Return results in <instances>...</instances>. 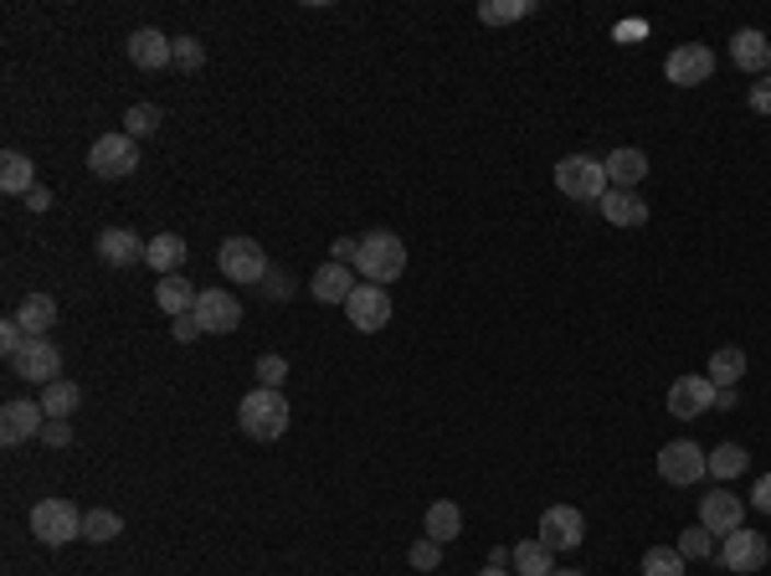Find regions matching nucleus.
Here are the masks:
<instances>
[{
    "label": "nucleus",
    "mask_w": 771,
    "mask_h": 576,
    "mask_svg": "<svg viewBox=\"0 0 771 576\" xmlns=\"http://www.w3.org/2000/svg\"><path fill=\"white\" fill-rule=\"evenodd\" d=\"M135 165H139V145L124 135V129L93 139V150H88V170H93L99 181H124V175H135Z\"/></svg>",
    "instance_id": "6"
},
{
    "label": "nucleus",
    "mask_w": 771,
    "mask_h": 576,
    "mask_svg": "<svg viewBox=\"0 0 771 576\" xmlns=\"http://www.w3.org/2000/svg\"><path fill=\"white\" fill-rule=\"evenodd\" d=\"M355 268H360L366 284H396L406 273V242L396 232H366L360 253H355Z\"/></svg>",
    "instance_id": "2"
},
{
    "label": "nucleus",
    "mask_w": 771,
    "mask_h": 576,
    "mask_svg": "<svg viewBox=\"0 0 771 576\" xmlns=\"http://www.w3.org/2000/svg\"><path fill=\"white\" fill-rule=\"evenodd\" d=\"M26 206H32V211H47V206H51V191H47V186H36L32 196H26Z\"/></svg>",
    "instance_id": "48"
},
{
    "label": "nucleus",
    "mask_w": 771,
    "mask_h": 576,
    "mask_svg": "<svg viewBox=\"0 0 771 576\" xmlns=\"http://www.w3.org/2000/svg\"><path fill=\"white\" fill-rule=\"evenodd\" d=\"M185 253H191V247H185V238H175V232H160V238L145 247V263H150L154 273H165V278H170V273H181Z\"/></svg>",
    "instance_id": "27"
},
{
    "label": "nucleus",
    "mask_w": 771,
    "mask_h": 576,
    "mask_svg": "<svg viewBox=\"0 0 771 576\" xmlns=\"http://www.w3.org/2000/svg\"><path fill=\"white\" fill-rule=\"evenodd\" d=\"M284 376H288V360L284 356H263V360H257V387L284 391Z\"/></svg>",
    "instance_id": "38"
},
{
    "label": "nucleus",
    "mask_w": 771,
    "mask_h": 576,
    "mask_svg": "<svg viewBox=\"0 0 771 576\" xmlns=\"http://www.w3.org/2000/svg\"><path fill=\"white\" fill-rule=\"evenodd\" d=\"M715 412H736V387H721V391H715Z\"/></svg>",
    "instance_id": "47"
},
{
    "label": "nucleus",
    "mask_w": 771,
    "mask_h": 576,
    "mask_svg": "<svg viewBox=\"0 0 771 576\" xmlns=\"http://www.w3.org/2000/svg\"><path fill=\"white\" fill-rule=\"evenodd\" d=\"M16 324L32 339H42L51 324H57V299H51V293H26V299H21V309H16Z\"/></svg>",
    "instance_id": "24"
},
{
    "label": "nucleus",
    "mask_w": 771,
    "mask_h": 576,
    "mask_svg": "<svg viewBox=\"0 0 771 576\" xmlns=\"http://www.w3.org/2000/svg\"><path fill=\"white\" fill-rule=\"evenodd\" d=\"M237 427H242L252 442H278L288 433L284 391H268V387L248 391V396H242V407H237Z\"/></svg>",
    "instance_id": "1"
},
{
    "label": "nucleus",
    "mask_w": 771,
    "mask_h": 576,
    "mask_svg": "<svg viewBox=\"0 0 771 576\" xmlns=\"http://www.w3.org/2000/svg\"><path fill=\"white\" fill-rule=\"evenodd\" d=\"M704 412H715V387H710V376H679L669 387V417L694 423Z\"/></svg>",
    "instance_id": "13"
},
{
    "label": "nucleus",
    "mask_w": 771,
    "mask_h": 576,
    "mask_svg": "<svg viewBox=\"0 0 771 576\" xmlns=\"http://www.w3.org/2000/svg\"><path fill=\"white\" fill-rule=\"evenodd\" d=\"M196 320H202L206 335H232L237 324H242V304H237L227 288H202V299H196Z\"/></svg>",
    "instance_id": "16"
},
{
    "label": "nucleus",
    "mask_w": 771,
    "mask_h": 576,
    "mask_svg": "<svg viewBox=\"0 0 771 576\" xmlns=\"http://www.w3.org/2000/svg\"><path fill=\"white\" fill-rule=\"evenodd\" d=\"M206 62V47L196 42V36H175V68L181 72H196Z\"/></svg>",
    "instance_id": "37"
},
{
    "label": "nucleus",
    "mask_w": 771,
    "mask_h": 576,
    "mask_svg": "<svg viewBox=\"0 0 771 576\" xmlns=\"http://www.w3.org/2000/svg\"><path fill=\"white\" fill-rule=\"evenodd\" d=\"M170 335L181 339V345H185V339H196V335H206L202 320H196V309H191V314H181V320H170Z\"/></svg>",
    "instance_id": "43"
},
{
    "label": "nucleus",
    "mask_w": 771,
    "mask_h": 576,
    "mask_svg": "<svg viewBox=\"0 0 771 576\" xmlns=\"http://www.w3.org/2000/svg\"><path fill=\"white\" fill-rule=\"evenodd\" d=\"M740 376H746V350L740 345H721L715 356H710V387H736Z\"/></svg>",
    "instance_id": "28"
},
{
    "label": "nucleus",
    "mask_w": 771,
    "mask_h": 576,
    "mask_svg": "<svg viewBox=\"0 0 771 576\" xmlns=\"http://www.w3.org/2000/svg\"><path fill=\"white\" fill-rule=\"evenodd\" d=\"M704 463H710V479H721V484H730L736 474H746V463H751V453L740 448V442H721L715 453H704Z\"/></svg>",
    "instance_id": "29"
},
{
    "label": "nucleus",
    "mask_w": 771,
    "mask_h": 576,
    "mask_svg": "<svg viewBox=\"0 0 771 576\" xmlns=\"http://www.w3.org/2000/svg\"><path fill=\"white\" fill-rule=\"evenodd\" d=\"M597 206H602V217L612 221V227H622V232H633V227L648 221V206H643L637 191H612V186H607V196Z\"/></svg>",
    "instance_id": "22"
},
{
    "label": "nucleus",
    "mask_w": 771,
    "mask_h": 576,
    "mask_svg": "<svg viewBox=\"0 0 771 576\" xmlns=\"http://www.w3.org/2000/svg\"><path fill=\"white\" fill-rule=\"evenodd\" d=\"M145 247H150V242H139L129 227H108V232H99V257L108 263V268H135V263H145Z\"/></svg>",
    "instance_id": "19"
},
{
    "label": "nucleus",
    "mask_w": 771,
    "mask_h": 576,
    "mask_svg": "<svg viewBox=\"0 0 771 576\" xmlns=\"http://www.w3.org/2000/svg\"><path fill=\"white\" fill-rule=\"evenodd\" d=\"M602 165H607V186H612V191H633L637 181H648V154L633 150V145L612 150Z\"/></svg>",
    "instance_id": "20"
},
{
    "label": "nucleus",
    "mask_w": 771,
    "mask_h": 576,
    "mask_svg": "<svg viewBox=\"0 0 771 576\" xmlns=\"http://www.w3.org/2000/svg\"><path fill=\"white\" fill-rule=\"evenodd\" d=\"M551 545H540V541H525V545H515V572L520 576H551Z\"/></svg>",
    "instance_id": "31"
},
{
    "label": "nucleus",
    "mask_w": 771,
    "mask_h": 576,
    "mask_svg": "<svg viewBox=\"0 0 771 576\" xmlns=\"http://www.w3.org/2000/svg\"><path fill=\"white\" fill-rule=\"evenodd\" d=\"M555 186L566 191L571 201H602L607 196V165L591 154H566L555 160Z\"/></svg>",
    "instance_id": "4"
},
{
    "label": "nucleus",
    "mask_w": 771,
    "mask_h": 576,
    "mask_svg": "<svg viewBox=\"0 0 771 576\" xmlns=\"http://www.w3.org/2000/svg\"><path fill=\"white\" fill-rule=\"evenodd\" d=\"M674 551H679L684 561H704V556H715V535H710L704 526H694V530H684V535H679V545H674Z\"/></svg>",
    "instance_id": "36"
},
{
    "label": "nucleus",
    "mask_w": 771,
    "mask_h": 576,
    "mask_svg": "<svg viewBox=\"0 0 771 576\" xmlns=\"http://www.w3.org/2000/svg\"><path fill=\"white\" fill-rule=\"evenodd\" d=\"M0 191H5V196H32L36 191V165L21 150L0 154Z\"/></svg>",
    "instance_id": "25"
},
{
    "label": "nucleus",
    "mask_w": 771,
    "mask_h": 576,
    "mask_svg": "<svg viewBox=\"0 0 771 576\" xmlns=\"http://www.w3.org/2000/svg\"><path fill=\"white\" fill-rule=\"evenodd\" d=\"M582 541H587V520H582V509L551 505L545 515H540V545H551V551H576Z\"/></svg>",
    "instance_id": "11"
},
{
    "label": "nucleus",
    "mask_w": 771,
    "mask_h": 576,
    "mask_svg": "<svg viewBox=\"0 0 771 576\" xmlns=\"http://www.w3.org/2000/svg\"><path fill=\"white\" fill-rule=\"evenodd\" d=\"M42 442H47V448H68V442H72L68 417H47V427H42Z\"/></svg>",
    "instance_id": "42"
},
{
    "label": "nucleus",
    "mask_w": 771,
    "mask_h": 576,
    "mask_svg": "<svg viewBox=\"0 0 771 576\" xmlns=\"http://www.w3.org/2000/svg\"><path fill=\"white\" fill-rule=\"evenodd\" d=\"M78 402H83L78 381H51V387H42V412H47V417H72Z\"/></svg>",
    "instance_id": "30"
},
{
    "label": "nucleus",
    "mask_w": 771,
    "mask_h": 576,
    "mask_svg": "<svg viewBox=\"0 0 771 576\" xmlns=\"http://www.w3.org/2000/svg\"><path fill=\"white\" fill-rule=\"evenodd\" d=\"M196 299H202V293H196V284H185L181 273H170V278H160V284H154V304L165 309L170 320L191 314V309H196Z\"/></svg>",
    "instance_id": "23"
},
{
    "label": "nucleus",
    "mask_w": 771,
    "mask_h": 576,
    "mask_svg": "<svg viewBox=\"0 0 771 576\" xmlns=\"http://www.w3.org/2000/svg\"><path fill=\"white\" fill-rule=\"evenodd\" d=\"M551 576H587V572H551Z\"/></svg>",
    "instance_id": "50"
},
{
    "label": "nucleus",
    "mask_w": 771,
    "mask_h": 576,
    "mask_svg": "<svg viewBox=\"0 0 771 576\" xmlns=\"http://www.w3.org/2000/svg\"><path fill=\"white\" fill-rule=\"evenodd\" d=\"M463 535V509L453 505V499H437V505H427V541L448 545Z\"/></svg>",
    "instance_id": "26"
},
{
    "label": "nucleus",
    "mask_w": 771,
    "mask_h": 576,
    "mask_svg": "<svg viewBox=\"0 0 771 576\" xmlns=\"http://www.w3.org/2000/svg\"><path fill=\"white\" fill-rule=\"evenodd\" d=\"M715 556H721L725 572H761L771 561V545L767 535H756V530H730V535H721V545H715Z\"/></svg>",
    "instance_id": "8"
},
{
    "label": "nucleus",
    "mask_w": 771,
    "mask_h": 576,
    "mask_svg": "<svg viewBox=\"0 0 771 576\" xmlns=\"http://www.w3.org/2000/svg\"><path fill=\"white\" fill-rule=\"evenodd\" d=\"M114 535H124V520H118L114 509H88L83 515V541L103 545V541H114Z\"/></svg>",
    "instance_id": "33"
},
{
    "label": "nucleus",
    "mask_w": 771,
    "mask_h": 576,
    "mask_svg": "<svg viewBox=\"0 0 771 576\" xmlns=\"http://www.w3.org/2000/svg\"><path fill=\"white\" fill-rule=\"evenodd\" d=\"M643 576H684V556L674 545H648L643 556Z\"/></svg>",
    "instance_id": "35"
},
{
    "label": "nucleus",
    "mask_w": 771,
    "mask_h": 576,
    "mask_svg": "<svg viewBox=\"0 0 771 576\" xmlns=\"http://www.w3.org/2000/svg\"><path fill=\"white\" fill-rule=\"evenodd\" d=\"M479 576H509V572H504V566H484V572H479Z\"/></svg>",
    "instance_id": "49"
},
{
    "label": "nucleus",
    "mask_w": 771,
    "mask_h": 576,
    "mask_svg": "<svg viewBox=\"0 0 771 576\" xmlns=\"http://www.w3.org/2000/svg\"><path fill=\"white\" fill-rule=\"evenodd\" d=\"M710 72H715V51L704 47V42L674 47L669 62H664V78H669L674 88H700V83H710Z\"/></svg>",
    "instance_id": "9"
},
{
    "label": "nucleus",
    "mask_w": 771,
    "mask_h": 576,
    "mask_svg": "<svg viewBox=\"0 0 771 576\" xmlns=\"http://www.w3.org/2000/svg\"><path fill=\"white\" fill-rule=\"evenodd\" d=\"M406 561H412V566H417V572H437V561H442V545H437V541H427V535H422V541L412 545V551H406Z\"/></svg>",
    "instance_id": "39"
},
{
    "label": "nucleus",
    "mask_w": 771,
    "mask_h": 576,
    "mask_svg": "<svg viewBox=\"0 0 771 576\" xmlns=\"http://www.w3.org/2000/svg\"><path fill=\"white\" fill-rule=\"evenodd\" d=\"M355 253H360V242H355V238H340L335 242V263H355Z\"/></svg>",
    "instance_id": "46"
},
{
    "label": "nucleus",
    "mask_w": 771,
    "mask_h": 576,
    "mask_svg": "<svg viewBox=\"0 0 771 576\" xmlns=\"http://www.w3.org/2000/svg\"><path fill=\"white\" fill-rule=\"evenodd\" d=\"M751 108L756 114H771V78L767 83H751Z\"/></svg>",
    "instance_id": "45"
},
{
    "label": "nucleus",
    "mask_w": 771,
    "mask_h": 576,
    "mask_svg": "<svg viewBox=\"0 0 771 576\" xmlns=\"http://www.w3.org/2000/svg\"><path fill=\"white\" fill-rule=\"evenodd\" d=\"M26 339H32V335H26V330H21L16 320L0 324V350H5V360H16L21 350H26Z\"/></svg>",
    "instance_id": "40"
},
{
    "label": "nucleus",
    "mask_w": 771,
    "mask_h": 576,
    "mask_svg": "<svg viewBox=\"0 0 771 576\" xmlns=\"http://www.w3.org/2000/svg\"><path fill=\"white\" fill-rule=\"evenodd\" d=\"M360 288V278L350 273V263H324V268H314V278H309V293H314L319 304H350V293Z\"/></svg>",
    "instance_id": "17"
},
{
    "label": "nucleus",
    "mask_w": 771,
    "mask_h": 576,
    "mask_svg": "<svg viewBox=\"0 0 771 576\" xmlns=\"http://www.w3.org/2000/svg\"><path fill=\"white\" fill-rule=\"evenodd\" d=\"M57 371H62V350H57L47 335H42V339H26V350L11 360V376L32 381V387H51V381H62Z\"/></svg>",
    "instance_id": "10"
},
{
    "label": "nucleus",
    "mask_w": 771,
    "mask_h": 576,
    "mask_svg": "<svg viewBox=\"0 0 771 576\" xmlns=\"http://www.w3.org/2000/svg\"><path fill=\"white\" fill-rule=\"evenodd\" d=\"M288 293H294V278H288L284 268H268V278H263V299H278V304H284Z\"/></svg>",
    "instance_id": "41"
},
{
    "label": "nucleus",
    "mask_w": 771,
    "mask_h": 576,
    "mask_svg": "<svg viewBox=\"0 0 771 576\" xmlns=\"http://www.w3.org/2000/svg\"><path fill=\"white\" fill-rule=\"evenodd\" d=\"M32 535L42 545L83 541V515L72 499H42V505H32Z\"/></svg>",
    "instance_id": "3"
},
{
    "label": "nucleus",
    "mask_w": 771,
    "mask_h": 576,
    "mask_svg": "<svg viewBox=\"0 0 771 576\" xmlns=\"http://www.w3.org/2000/svg\"><path fill=\"white\" fill-rule=\"evenodd\" d=\"M730 62H736L740 72H767L771 68V42L756 26H740L736 36H730Z\"/></svg>",
    "instance_id": "21"
},
{
    "label": "nucleus",
    "mask_w": 771,
    "mask_h": 576,
    "mask_svg": "<svg viewBox=\"0 0 771 576\" xmlns=\"http://www.w3.org/2000/svg\"><path fill=\"white\" fill-rule=\"evenodd\" d=\"M536 11V0H484L479 5V21L484 26H509V21H520Z\"/></svg>",
    "instance_id": "32"
},
{
    "label": "nucleus",
    "mask_w": 771,
    "mask_h": 576,
    "mask_svg": "<svg viewBox=\"0 0 771 576\" xmlns=\"http://www.w3.org/2000/svg\"><path fill=\"white\" fill-rule=\"evenodd\" d=\"M710 474V463H704V448L689 438H674L658 448V479L664 484H679V489H689V484H700V479Z\"/></svg>",
    "instance_id": "5"
},
{
    "label": "nucleus",
    "mask_w": 771,
    "mask_h": 576,
    "mask_svg": "<svg viewBox=\"0 0 771 576\" xmlns=\"http://www.w3.org/2000/svg\"><path fill=\"white\" fill-rule=\"evenodd\" d=\"M42 427H47L42 402H5V407H0V442H5V448H21V442L42 438Z\"/></svg>",
    "instance_id": "15"
},
{
    "label": "nucleus",
    "mask_w": 771,
    "mask_h": 576,
    "mask_svg": "<svg viewBox=\"0 0 771 576\" xmlns=\"http://www.w3.org/2000/svg\"><path fill=\"white\" fill-rule=\"evenodd\" d=\"M160 124H165V119H160V108H154V103H135V108L124 114V135L139 145V139H150Z\"/></svg>",
    "instance_id": "34"
},
{
    "label": "nucleus",
    "mask_w": 771,
    "mask_h": 576,
    "mask_svg": "<svg viewBox=\"0 0 771 576\" xmlns=\"http://www.w3.org/2000/svg\"><path fill=\"white\" fill-rule=\"evenodd\" d=\"M740 520H746V505H740L730 489H715L704 494L700 505V526L710 530V535H730V530H740Z\"/></svg>",
    "instance_id": "18"
},
{
    "label": "nucleus",
    "mask_w": 771,
    "mask_h": 576,
    "mask_svg": "<svg viewBox=\"0 0 771 576\" xmlns=\"http://www.w3.org/2000/svg\"><path fill=\"white\" fill-rule=\"evenodd\" d=\"M217 268H221V278H232V284H263V278H268V253L252 238H227L217 247Z\"/></svg>",
    "instance_id": "7"
},
{
    "label": "nucleus",
    "mask_w": 771,
    "mask_h": 576,
    "mask_svg": "<svg viewBox=\"0 0 771 576\" xmlns=\"http://www.w3.org/2000/svg\"><path fill=\"white\" fill-rule=\"evenodd\" d=\"M751 505L761 509V515H771V474H767V479H756V489H751Z\"/></svg>",
    "instance_id": "44"
},
{
    "label": "nucleus",
    "mask_w": 771,
    "mask_h": 576,
    "mask_svg": "<svg viewBox=\"0 0 771 576\" xmlns=\"http://www.w3.org/2000/svg\"><path fill=\"white\" fill-rule=\"evenodd\" d=\"M345 314H350V324L360 330V335H376V330H386V324H391V293H386L381 284L355 288L350 304H345Z\"/></svg>",
    "instance_id": "14"
},
{
    "label": "nucleus",
    "mask_w": 771,
    "mask_h": 576,
    "mask_svg": "<svg viewBox=\"0 0 771 576\" xmlns=\"http://www.w3.org/2000/svg\"><path fill=\"white\" fill-rule=\"evenodd\" d=\"M129 62L145 72H160V68H175V36H165L160 26H139V32H129Z\"/></svg>",
    "instance_id": "12"
}]
</instances>
